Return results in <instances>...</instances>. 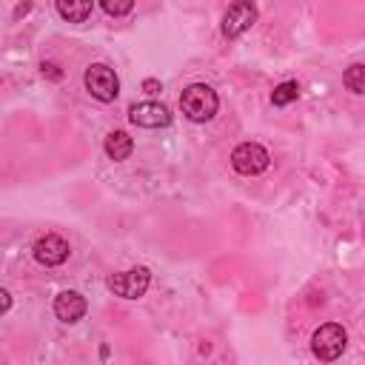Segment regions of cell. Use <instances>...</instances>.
<instances>
[{"label":"cell","mask_w":365,"mask_h":365,"mask_svg":"<svg viewBox=\"0 0 365 365\" xmlns=\"http://www.w3.org/2000/svg\"><path fill=\"white\" fill-rule=\"evenodd\" d=\"M180 108L191 123H208L220 108V97H217V91L211 86L191 83L180 94Z\"/></svg>","instance_id":"obj_1"},{"label":"cell","mask_w":365,"mask_h":365,"mask_svg":"<svg viewBox=\"0 0 365 365\" xmlns=\"http://www.w3.org/2000/svg\"><path fill=\"white\" fill-rule=\"evenodd\" d=\"M345 345H348V334H345V328H342L339 322H325V325H319V328L314 331V336H311V351H314V356L322 359V362L339 359L342 351H345Z\"/></svg>","instance_id":"obj_2"},{"label":"cell","mask_w":365,"mask_h":365,"mask_svg":"<svg viewBox=\"0 0 365 365\" xmlns=\"http://www.w3.org/2000/svg\"><path fill=\"white\" fill-rule=\"evenodd\" d=\"M83 83H86V91H88L94 100H100V103H114L117 94H120V77H117L114 68L106 66V63L88 66Z\"/></svg>","instance_id":"obj_3"},{"label":"cell","mask_w":365,"mask_h":365,"mask_svg":"<svg viewBox=\"0 0 365 365\" xmlns=\"http://www.w3.org/2000/svg\"><path fill=\"white\" fill-rule=\"evenodd\" d=\"M231 165H234L237 174L254 177V174H262L271 165V154L259 143H240L231 151Z\"/></svg>","instance_id":"obj_4"},{"label":"cell","mask_w":365,"mask_h":365,"mask_svg":"<svg viewBox=\"0 0 365 365\" xmlns=\"http://www.w3.org/2000/svg\"><path fill=\"white\" fill-rule=\"evenodd\" d=\"M148 282H151V274L148 268H131V271H120V274H111L106 279L108 291H114L117 297L123 299H137L148 291Z\"/></svg>","instance_id":"obj_5"},{"label":"cell","mask_w":365,"mask_h":365,"mask_svg":"<svg viewBox=\"0 0 365 365\" xmlns=\"http://www.w3.org/2000/svg\"><path fill=\"white\" fill-rule=\"evenodd\" d=\"M254 20H257V6L254 3H231L228 11L222 14V26L220 29H222V34L228 40H234L242 31H248L254 26Z\"/></svg>","instance_id":"obj_6"},{"label":"cell","mask_w":365,"mask_h":365,"mask_svg":"<svg viewBox=\"0 0 365 365\" xmlns=\"http://www.w3.org/2000/svg\"><path fill=\"white\" fill-rule=\"evenodd\" d=\"M128 120L140 128H165L171 123V111L163 103L145 100V103H137L128 108Z\"/></svg>","instance_id":"obj_7"},{"label":"cell","mask_w":365,"mask_h":365,"mask_svg":"<svg viewBox=\"0 0 365 365\" xmlns=\"http://www.w3.org/2000/svg\"><path fill=\"white\" fill-rule=\"evenodd\" d=\"M68 242L63 240V237H57V234H46V237H40L37 242H34V248H31V254H34V259L40 262V265H46V268H54V265H63L66 259H68Z\"/></svg>","instance_id":"obj_8"},{"label":"cell","mask_w":365,"mask_h":365,"mask_svg":"<svg viewBox=\"0 0 365 365\" xmlns=\"http://www.w3.org/2000/svg\"><path fill=\"white\" fill-rule=\"evenodd\" d=\"M86 308H88V302H86V297L83 294H77V291H60L57 297H54V317L60 319V322H77V319H83L86 317Z\"/></svg>","instance_id":"obj_9"},{"label":"cell","mask_w":365,"mask_h":365,"mask_svg":"<svg viewBox=\"0 0 365 365\" xmlns=\"http://www.w3.org/2000/svg\"><path fill=\"white\" fill-rule=\"evenodd\" d=\"M103 148H106L108 160L120 163V160H128V157H131V151H134V140H131L125 131H108Z\"/></svg>","instance_id":"obj_10"},{"label":"cell","mask_w":365,"mask_h":365,"mask_svg":"<svg viewBox=\"0 0 365 365\" xmlns=\"http://www.w3.org/2000/svg\"><path fill=\"white\" fill-rule=\"evenodd\" d=\"M57 14L63 17V20H68V23H86L88 17H91V3L88 0H57Z\"/></svg>","instance_id":"obj_11"},{"label":"cell","mask_w":365,"mask_h":365,"mask_svg":"<svg viewBox=\"0 0 365 365\" xmlns=\"http://www.w3.org/2000/svg\"><path fill=\"white\" fill-rule=\"evenodd\" d=\"M342 83H345L348 91H354V94H365V63H354V66H348L345 74H342Z\"/></svg>","instance_id":"obj_12"},{"label":"cell","mask_w":365,"mask_h":365,"mask_svg":"<svg viewBox=\"0 0 365 365\" xmlns=\"http://www.w3.org/2000/svg\"><path fill=\"white\" fill-rule=\"evenodd\" d=\"M299 97V86L294 83V80H285V83H279L274 91H271V103L274 106H288V103H294Z\"/></svg>","instance_id":"obj_13"},{"label":"cell","mask_w":365,"mask_h":365,"mask_svg":"<svg viewBox=\"0 0 365 365\" xmlns=\"http://www.w3.org/2000/svg\"><path fill=\"white\" fill-rule=\"evenodd\" d=\"M100 6H103V11L111 14V17H123V14H131V11H134V3H131V0H103Z\"/></svg>","instance_id":"obj_14"},{"label":"cell","mask_w":365,"mask_h":365,"mask_svg":"<svg viewBox=\"0 0 365 365\" xmlns=\"http://www.w3.org/2000/svg\"><path fill=\"white\" fill-rule=\"evenodd\" d=\"M43 74H48V77H54V80L60 77V71H57V66H54V63H43Z\"/></svg>","instance_id":"obj_15"},{"label":"cell","mask_w":365,"mask_h":365,"mask_svg":"<svg viewBox=\"0 0 365 365\" xmlns=\"http://www.w3.org/2000/svg\"><path fill=\"white\" fill-rule=\"evenodd\" d=\"M143 91L157 94V91H160V83H157V80H145V83H143Z\"/></svg>","instance_id":"obj_16"},{"label":"cell","mask_w":365,"mask_h":365,"mask_svg":"<svg viewBox=\"0 0 365 365\" xmlns=\"http://www.w3.org/2000/svg\"><path fill=\"white\" fill-rule=\"evenodd\" d=\"M0 297H3V314H6V311L11 308V294H9L6 288H3V291H0Z\"/></svg>","instance_id":"obj_17"}]
</instances>
